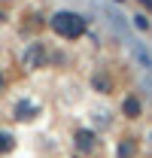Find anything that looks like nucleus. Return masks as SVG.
<instances>
[{"label":"nucleus","mask_w":152,"mask_h":158,"mask_svg":"<svg viewBox=\"0 0 152 158\" xmlns=\"http://www.w3.org/2000/svg\"><path fill=\"white\" fill-rule=\"evenodd\" d=\"M0 85H3V82H0Z\"/></svg>","instance_id":"1a4fd4ad"},{"label":"nucleus","mask_w":152,"mask_h":158,"mask_svg":"<svg viewBox=\"0 0 152 158\" xmlns=\"http://www.w3.org/2000/svg\"><path fill=\"white\" fill-rule=\"evenodd\" d=\"M73 146L79 155H88L91 149H95V134L88 131V128H76L73 131Z\"/></svg>","instance_id":"f03ea898"},{"label":"nucleus","mask_w":152,"mask_h":158,"mask_svg":"<svg viewBox=\"0 0 152 158\" xmlns=\"http://www.w3.org/2000/svg\"><path fill=\"white\" fill-rule=\"evenodd\" d=\"M24 64H27V67H40V64H46V49H43V46H31L27 55H24Z\"/></svg>","instance_id":"20e7f679"},{"label":"nucleus","mask_w":152,"mask_h":158,"mask_svg":"<svg viewBox=\"0 0 152 158\" xmlns=\"http://www.w3.org/2000/svg\"><path fill=\"white\" fill-rule=\"evenodd\" d=\"M12 113H15V118H19V122H31V118L37 116V106H34L31 100H19Z\"/></svg>","instance_id":"7ed1b4c3"},{"label":"nucleus","mask_w":152,"mask_h":158,"mask_svg":"<svg viewBox=\"0 0 152 158\" xmlns=\"http://www.w3.org/2000/svg\"><path fill=\"white\" fill-rule=\"evenodd\" d=\"M131 155H134V143H131V140H125V143L119 146V158H131Z\"/></svg>","instance_id":"6e6552de"},{"label":"nucleus","mask_w":152,"mask_h":158,"mask_svg":"<svg viewBox=\"0 0 152 158\" xmlns=\"http://www.w3.org/2000/svg\"><path fill=\"white\" fill-rule=\"evenodd\" d=\"M122 113H125V118H137L140 113H143V106H140V100H137V98H125Z\"/></svg>","instance_id":"39448f33"},{"label":"nucleus","mask_w":152,"mask_h":158,"mask_svg":"<svg viewBox=\"0 0 152 158\" xmlns=\"http://www.w3.org/2000/svg\"><path fill=\"white\" fill-rule=\"evenodd\" d=\"M49 24H52V31L58 37H67V40H76L85 34V19L76 15V12H55Z\"/></svg>","instance_id":"f257e3e1"},{"label":"nucleus","mask_w":152,"mask_h":158,"mask_svg":"<svg viewBox=\"0 0 152 158\" xmlns=\"http://www.w3.org/2000/svg\"><path fill=\"white\" fill-rule=\"evenodd\" d=\"M12 149H15V137L0 128V155H6V152H12Z\"/></svg>","instance_id":"423d86ee"},{"label":"nucleus","mask_w":152,"mask_h":158,"mask_svg":"<svg viewBox=\"0 0 152 158\" xmlns=\"http://www.w3.org/2000/svg\"><path fill=\"white\" fill-rule=\"evenodd\" d=\"M91 85H95L100 94H110V91H113V82H107V76H103V73H97V76L91 79Z\"/></svg>","instance_id":"0eeeda50"}]
</instances>
